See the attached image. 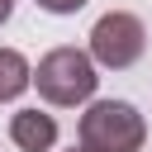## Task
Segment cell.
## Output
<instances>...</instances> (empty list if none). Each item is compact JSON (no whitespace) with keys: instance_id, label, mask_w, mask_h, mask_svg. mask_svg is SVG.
Wrapping results in <instances>:
<instances>
[{"instance_id":"ba28073f","label":"cell","mask_w":152,"mask_h":152,"mask_svg":"<svg viewBox=\"0 0 152 152\" xmlns=\"http://www.w3.org/2000/svg\"><path fill=\"white\" fill-rule=\"evenodd\" d=\"M71 152H90V147H71Z\"/></svg>"},{"instance_id":"6da1fadb","label":"cell","mask_w":152,"mask_h":152,"mask_svg":"<svg viewBox=\"0 0 152 152\" xmlns=\"http://www.w3.org/2000/svg\"><path fill=\"white\" fill-rule=\"evenodd\" d=\"M33 86L48 104H86L100 86V71H95V57L86 48H52L38 57L33 66Z\"/></svg>"},{"instance_id":"3957f363","label":"cell","mask_w":152,"mask_h":152,"mask_svg":"<svg viewBox=\"0 0 152 152\" xmlns=\"http://www.w3.org/2000/svg\"><path fill=\"white\" fill-rule=\"evenodd\" d=\"M142 52H147V28H142L138 14L109 10V14L95 19V28H90V57H95V66L124 71V66H133Z\"/></svg>"},{"instance_id":"8992f818","label":"cell","mask_w":152,"mask_h":152,"mask_svg":"<svg viewBox=\"0 0 152 152\" xmlns=\"http://www.w3.org/2000/svg\"><path fill=\"white\" fill-rule=\"evenodd\" d=\"M90 0H38V10H48V14H76V10H86Z\"/></svg>"},{"instance_id":"5b68a950","label":"cell","mask_w":152,"mask_h":152,"mask_svg":"<svg viewBox=\"0 0 152 152\" xmlns=\"http://www.w3.org/2000/svg\"><path fill=\"white\" fill-rule=\"evenodd\" d=\"M28 86H33V66H28V57H24L19 48H0V104L19 100Z\"/></svg>"},{"instance_id":"277c9868","label":"cell","mask_w":152,"mask_h":152,"mask_svg":"<svg viewBox=\"0 0 152 152\" xmlns=\"http://www.w3.org/2000/svg\"><path fill=\"white\" fill-rule=\"evenodd\" d=\"M10 142L19 152H52L57 147V119L43 109H14L10 114Z\"/></svg>"},{"instance_id":"52a82bcc","label":"cell","mask_w":152,"mask_h":152,"mask_svg":"<svg viewBox=\"0 0 152 152\" xmlns=\"http://www.w3.org/2000/svg\"><path fill=\"white\" fill-rule=\"evenodd\" d=\"M10 14H14V0H0V24H5Z\"/></svg>"},{"instance_id":"7a4b0ae2","label":"cell","mask_w":152,"mask_h":152,"mask_svg":"<svg viewBox=\"0 0 152 152\" xmlns=\"http://www.w3.org/2000/svg\"><path fill=\"white\" fill-rule=\"evenodd\" d=\"M76 133H81V147L90 152H138L147 142V124L128 100H90Z\"/></svg>"}]
</instances>
